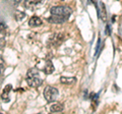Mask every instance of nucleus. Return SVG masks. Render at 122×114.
<instances>
[{
    "instance_id": "423d86ee",
    "label": "nucleus",
    "mask_w": 122,
    "mask_h": 114,
    "mask_svg": "<svg viewBox=\"0 0 122 114\" xmlns=\"http://www.w3.org/2000/svg\"><path fill=\"white\" fill-rule=\"evenodd\" d=\"M11 90H12V86H11V85L5 86L4 91H3V93H2V95H1V100L4 102V103H7V102H9V100H10V98H9V93H10Z\"/></svg>"
},
{
    "instance_id": "f3484780",
    "label": "nucleus",
    "mask_w": 122,
    "mask_h": 114,
    "mask_svg": "<svg viewBox=\"0 0 122 114\" xmlns=\"http://www.w3.org/2000/svg\"><path fill=\"white\" fill-rule=\"evenodd\" d=\"M20 2H21V0H13V3L15 5H17L18 3H20Z\"/></svg>"
},
{
    "instance_id": "7ed1b4c3",
    "label": "nucleus",
    "mask_w": 122,
    "mask_h": 114,
    "mask_svg": "<svg viewBox=\"0 0 122 114\" xmlns=\"http://www.w3.org/2000/svg\"><path fill=\"white\" fill-rule=\"evenodd\" d=\"M58 94H59L58 90L56 88H54V87L48 86V87H46L45 90H44V97L49 103L54 102L57 99V97H58Z\"/></svg>"
},
{
    "instance_id": "2eb2a0df",
    "label": "nucleus",
    "mask_w": 122,
    "mask_h": 114,
    "mask_svg": "<svg viewBox=\"0 0 122 114\" xmlns=\"http://www.w3.org/2000/svg\"><path fill=\"white\" fill-rule=\"evenodd\" d=\"M4 64H5L4 59H3V58H2V56L0 55V66H1V67H4Z\"/></svg>"
},
{
    "instance_id": "9d476101",
    "label": "nucleus",
    "mask_w": 122,
    "mask_h": 114,
    "mask_svg": "<svg viewBox=\"0 0 122 114\" xmlns=\"http://www.w3.org/2000/svg\"><path fill=\"white\" fill-rule=\"evenodd\" d=\"M65 21H67V18L63 16H52L51 17L48 18V21L52 22V24H62Z\"/></svg>"
},
{
    "instance_id": "dca6fc26",
    "label": "nucleus",
    "mask_w": 122,
    "mask_h": 114,
    "mask_svg": "<svg viewBox=\"0 0 122 114\" xmlns=\"http://www.w3.org/2000/svg\"><path fill=\"white\" fill-rule=\"evenodd\" d=\"M106 34H107V35H111V29H110L109 25L106 26Z\"/></svg>"
},
{
    "instance_id": "9b49d317",
    "label": "nucleus",
    "mask_w": 122,
    "mask_h": 114,
    "mask_svg": "<svg viewBox=\"0 0 122 114\" xmlns=\"http://www.w3.org/2000/svg\"><path fill=\"white\" fill-rule=\"evenodd\" d=\"M76 82L75 78H66V77H61L60 78V83H63V85H68L71 86Z\"/></svg>"
},
{
    "instance_id": "39448f33",
    "label": "nucleus",
    "mask_w": 122,
    "mask_h": 114,
    "mask_svg": "<svg viewBox=\"0 0 122 114\" xmlns=\"http://www.w3.org/2000/svg\"><path fill=\"white\" fill-rule=\"evenodd\" d=\"M45 2V0H25V7L28 9L34 10L38 8L40 5H42Z\"/></svg>"
},
{
    "instance_id": "a211bd4d",
    "label": "nucleus",
    "mask_w": 122,
    "mask_h": 114,
    "mask_svg": "<svg viewBox=\"0 0 122 114\" xmlns=\"http://www.w3.org/2000/svg\"><path fill=\"white\" fill-rule=\"evenodd\" d=\"M3 68H4V67H1V66H0V75H1V74H2V71H3Z\"/></svg>"
},
{
    "instance_id": "6e6552de",
    "label": "nucleus",
    "mask_w": 122,
    "mask_h": 114,
    "mask_svg": "<svg viewBox=\"0 0 122 114\" xmlns=\"http://www.w3.org/2000/svg\"><path fill=\"white\" fill-rule=\"evenodd\" d=\"M98 14L100 16V18L103 21H107V12H106V7L103 2L100 3V8L98 9Z\"/></svg>"
},
{
    "instance_id": "4468645a",
    "label": "nucleus",
    "mask_w": 122,
    "mask_h": 114,
    "mask_svg": "<svg viewBox=\"0 0 122 114\" xmlns=\"http://www.w3.org/2000/svg\"><path fill=\"white\" fill-rule=\"evenodd\" d=\"M7 31H8V28H7L6 24L3 21L0 20V33H1L2 35H5Z\"/></svg>"
},
{
    "instance_id": "1a4fd4ad",
    "label": "nucleus",
    "mask_w": 122,
    "mask_h": 114,
    "mask_svg": "<svg viewBox=\"0 0 122 114\" xmlns=\"http://www.w3.org/2000/svg\"><path fill=\"white\" fill-rule=\"evenodd\" d=\"M43 70H44V73L46 74H51L54 73V70H55V68H54V65L52 64V62L50 61V60H48L47 62H46L45 64V66L43 68Z\"/></svg>"
},
{
    "instance_id": "ddd939ff",
    "label": "nucleus",
    "mask_w": 122,
    "mask_h": 114,
    "mask_svg": "<svg viewBox=\"0 0 122 114\" xmlns=\"http://www.w3.org/2000/svg\"><path fill=\"white\" fill-rule=\"evenodd\" d=\"M25 17V13L24 11H16L14 14V18L16 21H21Z\"/></svg>"
},
{
    "instance_id": "0eeeda50",
    "label": "nucleus",
    "mask_w": 122,
    "mask_h": 114,
    "mask_svg": "<svg viewBox=\"0 0 122 114\" xmlns=\"http://www.w3.org/2000/svg\"><path fill=\"white\" fill-rule=\"evenodd\" d=\"M42 24H43V21H42L41 18L38 17V16H32L30 17V20L29 21V26H32V28L40 26H42Z\"/></svg>"
},
{
    "instance_id": "f03ea898",
    "label": "nucleus",
    "mask_w": 122,
    "mask_h": 114,
    "mask_svg": "<svg viewBox=\"0 0 122 114\" xmlns=\"http://www.w3.org/2000/svg\"><path fill=\"white\" fill-rule=\"evenodd\" d=\"M50 12L52 16H63L68 20V17L70 16L72 10L68 6H54V7H51Z\"/></svg>"
},
{
    "instance_id": "f257e3e1",
    "label": "nucleus",
    "mask_w": 122,
    "mask_h": 114,
    "mask_svg": "<svg viewBox=\"0 0 122 114\" xmlns=\"http://www.w3.org/2000/svg\"><path fill=\"white\" fill-rule=\"evenodd\" d=\"M26 83L32 88H39L43 83V79L40 78L39 70L37 68H30L26 73Z\"/></svg>"
},
{
    "instance_id": "20e7f679",
    "label": "nucleus",
    "mask_w": 122,
    "mask_h": 114,
    "mask_svg": "<svg viewBox=\"0 0 122 114\" xmlns=\"http://www.w3.org/2000/svg\"><path fill=\"white\" fill-rule=\"evenodd\" d=\"M64 40V36L62 34H53L49 39V45L51 46H59Z\"/></svg>"
},
{
    "instance_id": "f8f14e48",
    "label": "nucleus",
    "mask_w": 122,
    "mask_h": 114,
    "mask_svg": "<svg viewBox=\"0 0 122 114\" xmlns=\"http://www.w3.org/2000/svg\"><path fill=\"white\" fill-rule=\"evenodd\" d=\"M63 110V105L62 104H59V103H56V104H53L51 107H50V111L52 113H56V112H61Z\"/></svg>"
}]
</instances>
